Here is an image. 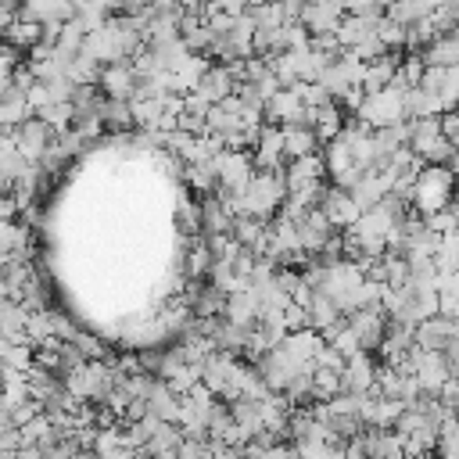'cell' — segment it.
<instances>
[{
	"instance_id": "1",
	"label": "cell",
	"mask_w": 459,
	"mask_h": 459,
	"mask_svg": "<svg viewBox=\"0 0 459 459\" xmlns=\"http://www.w3.org/2000/svg\"><path fill=\"white\" fill-rule=\"evenodd\" d=\"M452 190H455V172L448 165H423L412 179L409 204H412V212L427 215L434 208H445L452 201Z\"/></svg>"
},
{
	"instance_id": "2",
	"label": "cell",
	"mask_w": 459,
	"mask_h": 459,
	"mask_svg": "<svg viewBox=\"0 0 459 459\" xmlns=\"http://www.w3.org/2000/svg\"><path fill=\"white\" fill-rule=\"evenodd\" d=\"M351 115L362 118L373 129L391 126V122H402L405 118V90H398V86L369 90V93H362V100H359V108Z\"/></svg>"
},
{
	"instance_id": "3",
	"label": "cell",
	"mask_w": 459,
	"mask_h": 459,
	"mask_svg": "<svg viewBox=\"0 0 459 459\" xmlns=\"http://www.w3.org/2000/svg\"><path fill=\"white\" fill-rule=\"evenodd\" d=\"M237 355H230V351H212L204 362H201V384L215 394V398H222V402H230L233 398V377H237Z\"/></svg>"
},
{
	"instance_id": "4",
	"label": "cell",
	"mask_w": 459,
	"mask_h": 459,
	"mask_svg": "<svg viewBox=\"0 0 459 459\" xmlns=\"http://www.w3.org/2000/svg\"><path fill=\"white\" fill-rule=\"evenodd\" d=\"M215 169H219V186L230 190V194H244L247 179L255 176L251 151H230V147H222L215 154Z\"/></svg>"
},
{
	"instance_id": "5",
	"label": "cell",
	"mask_w": 459,
	"mask_h": 459,
	"mask_svg": "<svg viewBox=\"0 0 459 459\" xmlns=\"http://www.w3.org/2000/svg\"><path fill=\"white\" fill-rule=\"evenodd\" d=\"M11 136H14V147H18V154H22L25 161H39L43 151L50 147V140H54V129H50L39 115H29V118H22V122L11 129Z\"/></svg>"
},
{
	"instance_id": "6",
	"label": "cell",
	"mask_w": 459,
	"mask_h": 459,
	"mask_svg": "<svg viewBox=\"0 0 459 459\" xmlns=\"http://www.w3.org/2000/svg\"><path fill=\"white\" fill-rule=\"evenodd\" d=\"M348 326H351V333L359 337V348L377 351V344H380L384 333H387V312H384L380 305L355 308V312H348Z\"/></svg>"
},
{
	"instance_id": "7",
	"label": "cell",
	"mask_w": 459,
	"mask_h": 459,
	"mask_svg": "<svg viewBox=\"0 0 459 459\" xmlns=\"http://www.w3.org/2000/svg\"><path fill=\"white\" fill-rule=\"evenodd\" d=\"M136 82H140V75H136L133 61H111V65H100L97 86H100L104 97H111V100H133Z\"/></svg>"
},
{
	"instance_id": "8",
	"label": "cell",
	"mask_w": 459,
	"mask_h": 459,
	"mask_svg": "<svg viewBox=\"0 0 459 459\" xmlns=\"http://www.w3.org/2000/svg\"><path fill=\"white\" fill-rule=\"evenodd\" d=\"M377 362H380V359H373V351H366V348L351 351V355L344 359V369H341V391H359V394L373 391Z\"/></svg>"
},
{
	"instance_id": "9",
	"label": "cell",
	"mask_w": 459,
	"mask_h": 459,
	"mask_svg": "<svg viewBox=\"0 0 459 459\" xmlns=\"http://www.w3.org/2000/svg\"><path fill=\"white\" fill-rule=\"evenodd\" d=\"M262 115H265V122H273V126H290V122H301L305 104H301V97H298L294 86H280L276 93L265 97Z\"/></svg>"
},
{
	"instance_id": "10",
	"label": "cell",
	"mask_w": 459,
	"mask_h": 459,
	"mask_svg": "<svg viewBox=\"0 0 459 459\" xmlns=\"http://www.w3.org/2000/svg\"><path fill=\"white\" fill-rule=\"evenodd\" d=\"M298 222V244H301V251H308V255H316L337 230H333V222L323 215V208L316 204V208H308L301 219H294Z\"/></svg>"
},
{
	"instance_id": "11",
	"label": "cell",
	"mask_w": 459,
	"mask_h": 459,
	"mask_svg": "<svg viewBox=\"0 0 459 459\" xmlns=\"http://www.w3.org/2000/svg\"><path fill=\"white\" fill-rule=\"evenodd\" d=\"M319 208L323 215L333 222V230H344L359 219V204L351 201V194L344 186H323V197H319Z\"/></svg>"
},
{
	"instance_id": "12",
	"label": "cell",
	"mask_w": 459,
	"mask_h": 459,
	"mask_svg": "<svg viewBox=\"0 0 459 459\" xmlns=\"http://www.w3.org/2000/svg\"><path fill=\"white\" fill-rule=\"evenodd\" d=\"M237 90V79H233V72H230V65H222V61H212L204 72H201V79H197V86H194V93H201L208 104H215V100H222V97H230Z\"/></svg>"
},
{
	"instance_id": "13",
	"label": "cell",
	"mask_w": 459,
	"mask_h": 459,
	"mask_svg": "<svg viewBox=\"0 0 459 459\" xmlns=\"http://www.w3.org/2000/svg\"><path fill=\"white\" fill-rule=\"evenodd\" d=\"M452 333H455V319L434 312V316H427V319L416 323V333H412V337H416L420 348H434V351H441V348L448 344Z\"/></svg>"
},
{
	"instance_id": "14",
	"label": "cell",
	"mask_w": 459,
	"mask_h": 459,
	"mask_svg": "<svg viewBox=\"0 0 459 459\" xmlns=\"http://www.w3.org/2000/svg\"><path fill=\"white\" fill-rule=\"evenodd\" d=\"M341 7H333L330 0H305V11H301V25L308 32H333L337 22H341Z\"/></svg>"
},
{
	"instance_id": "15",
	"label": "cell",
	"mask_w": 459,
	"mask_h": 459,
	"mask_svg": "<svg viewBox=\"0 0 459 459\" xmlns=\"http://www.w3.org/2000/svg\"><path fill=\"white\" fill-rule=\"evenodd\" d=\"M280 129H283V158L287 161L290 158H301V154H312L316 143H319L316 129L305 126V122H290V126H280Z\"/></svg>"
},
{
	"instance_id": "16",
	"label": "cell",
	"mask_w": 459,
	"mask_h": 459,
	"mask_svg": "<svg viewBox=\"0 0 459 459\" xmlns=\"http://www.w3.org/2000/svg\"><path fill=\"white\" fill-rule=\"evenodd\" d=\"M7 43H14L22 54H29L39 39H43V22H36V18H25V14H18L4 32H0Z\"/></svg>"
},
{
	"instance_id": "17",
	"label": "cell",
	"mask_w": 459,
	"mask_h": 459,
	"mask_svg": "<svg viewBox=\"0 0 459 459\" xmlns=\"http://www.w3.org/2000/svg\"><path fill=\"white\" fill-rule=\"evenodd\" d=\"M147 409H151V416H158V420H172L176 423V416H179V394L172 391V384L169 380H154V387L147 391Z\"/></svg>"
},
{
	"instance_id": "18",
	"label": "cell",
	"mask_w": 459,
	"mask_h": 459,
	"mask_svg": "<svg viewBox=\"0 0 459 459\" xmlns=\"http://www.w3.org/2000/svg\"><path fill=\"white\" fill-rule=\"evenodd\" d=\"M337 39H341V47L348 50V47H355L359 39H366L369 32H377V18H369V14H341V22H337Z\"/></svg>"
},
{
	"instance_id": "19",
	"label": "cell",
	"mask_w": 459,
	"mask_h": 459,
	"mask_svg": "<svg viewBox=\"0 0 459 459\" xmlns=\"http://www.w3.org/2000/svg\"><path fill=\"white\" fill-rule=\"evenodd\" d=\"M179 441H183V430H179V423H172V420H161V423L154 427L151 441L143 445V452H147V455H179Z\"/></svg>"
},
{
	"instance_id": "20",
	"label": "cell",
	"mask_w": 459,
	"mask_h": 459,
	"mask_svg": "<svg viewBox=\"0 0 459 459\" xmlns=\"http://www.w3.org/2000/svg\"><path fill=\"white\" fill-rule=\"evenodd\" d=\"M90 452H97V455H111V459H115V455H129V452H136V448L129 445L126 430H118V427H97Z\"/></svg>"
},
{
	"instance_id": "21",
	"label": "cell",
	"mask_w": 459,
	"mask_h": 459,
	"mask_svg": "<svg viewBox=\"0 0 459 459\" xmlns=\"http://www.w3.org/2000/svg\"><path fill=\"white\" fill-rule=\"evenodd\" d=\"M22 14L36 22H65L72 18V0H22Z\"/></svg>"
},
{
	"instance_id": "22",
	"label": "cell",
	"mask_w": 459,
	"mask_h": 459,
	"mask_svg": "<svg viewBox=\"0 0 459 459\" xmlns=\"http://www.w3.org/2000/svg\"><path fill=\"white\" fill-rule=\"evenodd\" d=\"M32 115H39L54 133H61V129H68V126H72L75 104H72V100H47V104H43V108H36Z\"/></svg>"
},
{
	"instance_id": "23",
	"label": "cell",
	"mask_w": 459,
	"mask_h": 459,
	"mask_svg": "<svg viewBox=\"0 0 459 459\" xmlns=\"http://www.w3.org/2000/svg\"><path fill=\"white\" fill-rule=\"evenodd\" d=\"M434 265H437V273L459 269V230L441 233V240H437V247H434Z\"/></svg>"
},
{
	"instance_id": "24",
	"label": "cell",
	"mask_w": 459,
	"mask_h": 459,
	"mask_svg": "<svg viewBox=\"0 0 459 459\" xmlns=\"http://www.w3.org/2000/svg\"><path fill=\"white\" fill-rule=\"evenodd\" d=\"M100 122L104 129H133V108L129 100H104V111H100Z\"/></svg>"
},
{
	"instance_id": "25",
	"label": "cell",
	"mask_w": 459,
	"mask_h": 459,
	"mask_svg": "<svg viewBox=\"0 0 459 459\" xmlns=\"http://www.w3.org/2000/svg\"><path fill=\"white\" fill-rule=\"evenodd\" d=\"M377 36H380V43H384L387 50H405V25L391 22L387 14L377 18Z\"/></svg>"
},
{
	"instance_id": "26",
	"label": "cell",
	"mask_w": 459,
	"mask_h": 459,
	"mask_svg": "<svg viewBox=\"0 0 459 459\" xmlns=\"http://www.w3.org/2000/svg\"><path fill=\"white\" fill-rule=\"evenodd\" d=\"M384 14H387L391 22H398V25H412L416 18H423V11H420L416 0H391V4L384 7Z\"/></svg>"
},
{
	"instance_id": "27",
	"label": "cell",
	"mask_w": 459,
	"mask_h": 459,
	"mask_svg": "<svg viewBox=\"0 0 459 459\" xmlns=\"http://www.w3.org/2000/svg\"><path fill=\"white\" fill-rule=\"evenodd\" d=\"M348 50H351L359 61H373V57H380L387 47L380 43V36H377V32H369L366 39H359V43H355V47H348Z\"/></svg>"
},
{
	"instance_id": "28",
	"label": "cell",
	"mask_w": 459,
	"mask_h": 459,
	"mask_svg": "<svg viewBox=\"0 0 459 459\" xmlns=\"http://www.w3.org/2000/svg\"><path fill=\"white\" fill-rule=\"evenodd\" d=\"M280 11H283V22H301V11H305V0H276Z\"/></svg>"
},
{
	"instance_id": "29",
	"label": "cell",
	"mask_w": 459,
	"mask_h": 459,
	"mask_svg": "<svg viewBox=\"0 0 459 459\" xmlns=\"http://www.w3.org/2000/svg\"><path fill=\"white\" fill-rule=\"evenodd\" d=\"M441 351H445L448 369H452V373H459V333H452V337H448V344H445Z\"/></svg>"
},
{
	"instance_id": "30",
	"label": "cell",
	"mask_w": 459,
	"mask_h": 459,
	"mask_svg": "<svg viewBox=\"0 0 459 459\" xmlns=\"http://www.w3.org/2000/svg\"><path fill=\"white\" fill-rule=\"evenodd\" d=\"M18 215V201L14 194H0V219H14Z\"/></svg>"
},
{
	"instance_id": "31",
	"label": "cell",
	"mask_w": 459,
	"mask_h": 459,
	"mask_svg": "<svg viewBox=\"0 0 459 459\" xmlns=\"http://www.w3.org/2000/svg\"><path fill=\"white\" fill-rule=\"evenodd\" d=\"M104 14H122V7H126V0H93Z\"/></svg>"
},
{
	"instance_id": "32",
	"label": "cell",
	"mask_w": 459,
	"mask_h": 459,
	"mask_svg": "<svg viewBox=\"0 0 459 459\" xmlns=\"http://www.w3.org/2000/svg\"><path fill=\"white\" fill-rule=\"evenodd\" d=\"M416 4H420V11H423V14H434V11H437L445 0H416Z\"/></svg>"
},
{
	"instance_id": "33",
	"label": "cell",
	"mask_w": 459,
	"mask_h": 459,
	"mask_svg": "<svg viewBox=\"0 0 459 459\" xmlns=\"http://www.w3.org/2000/svg\"><path fill=\"white\" fill-rule=\"evenodd\" d=\"M377 4H380V7H387V4H391V0H377Z\"/></svg>"
}]
</instances>
